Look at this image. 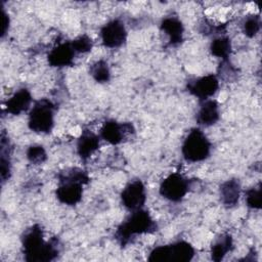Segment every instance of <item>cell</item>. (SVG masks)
Here are the masks:
<instances>
[{
  "label": "cell",
  "instance_id": "3",
  "mask_svg": "<svg viewBox=\"0 0 262 262\" xmlns=\"http://www.w3.org/2000/svg\"><path fill=\"white\" fill-rule=\"evenodd\" d=\"M157 230V224L145 210L132 211L131 215L123 221L115 232V237L122 247L130 243L135 235L151 233Z\"/></svg>",
  "mask_w": 262,
  "mask_h": 262
},
{
  "label": "cell",
  "instance_id": "16",
  "mask_svg": "<svg viewBox=\"0 0 262 262\" xmlns=\"http://www.w3.org/2000/svg\"><path fill=\"white\" fill-rule=\"evenodd\" d=\"M161 30L169 37V43L178 45L183 40L184 28L180 19L176 16H167L161 21Z\"/></svg>",
  "mask_w": 262,
  "mask_h": 262
},
{
  "label": "cell",
  "instance_id": "18",
  "mask_svg": "<svg viewBox=\"0 0 262 262\" xmlns=\"http://www.w3.org/2000/svg\"><path fill=\"white\" fill-rule=\"evenodd\" d=\"M233 243L230 234H221L211 248V258L212 260L218 262L221 261L224 256L232 250Z\"/></svg>",
  "mask_w": 262,
  "mask_h": 262
},
{
  "label": "cell",
  "instance_id": "11",
  "mask_svg": "<svg viewBox=\"0 0 262 262\" xmlns=\"http://www.w3.org/2000/svg\"><path fill=\"white\" fill-rule=\"evenodd\" d=\"M134 127L131 123H119L110 120L103 123L100 128V137L106 142L116 145L121 143L128 135L134 133Z\"/></svg>",
  "mask_w": 262,
  "mask_h": 262
},
{
  "label": "cell",
  "instance_id": "6",
  "mask_svg": "<svg viewBox=\"0 0 262 262\" xmlns=\"http://www.w3.org/2000/svg\"><path fill=\"white\" fill-rule=\"evenodd\" d=\"M194 256V249L192 246L184 241H179L173 244L160 246L155 248L148 256V261L165 262H188Z\"/></svg>",
  "mask_w": 262,
  "mask_h": 262
},
{
  "label": "cell",
  "instance_id": "12",
  "mask_svg": "<svg viewBox=\"0 0 262 262\" xmlns=\"http://www.w3.org/2000/svg\"><path fill=\"white\" fill-rule=\"evenodd\" d=\"M76 52L71 42L60 43L50 50L47 56L48 63L51 67L63 68L73 64Z\"/></svg>",
  "mask_w": 262,
  "mask_h": 262
},
{
  "label": "cell",
  "instance_id": "17",
  "mask_svg": "<svg viewBox=\"0 0 262 262\" xmlns=\"http://www.w3.org/2000/svg\"><path fill=\"white\" fill-rule=\"evenodd\" d=\"M220 198L223 205L233 207L237 204L241 195V184L237 179H230L223 182L220 186Z\"/></svg>",
  "mask_w": 262,
  "mask_h": 262
},
{
  "label": "cell",
  "instance_id": "20",
  "mask_svg": "<svg viewBox=\"0 0 262 262\" xmlns=\"http://www.w3.org/2000/svg\"><path fill=\"white\" fill-rule=\"evenodd\" d=\"M90 74L98 83H105L111 78V71L108 64L104 60H98L90 68Z\"/></svg>",
  "mask_w": 262,
  "mask_h": 262
},
{
  "label": "cell",
  "instance_id": "13",
  "mask_svg": "<svg viewBox=\"0 0 262 262\" xmlns=\"http://www.w3.org/2000/svg\"><path fill=\"white\" fill-rule=\"evenodd\" d=\"M220 118L219 105L214 99L201 100L195 120L199 125L209 127L214 125Z\"/></svg>",
  "mask_w": 262,
  "mask_h": 262
},
{
  "label": "cell",
  "instance_id": "2",
  "mask_svg": "<svg viewBox=\"0 0 262 262\" xmlns=\"http://www.w3.org/2000/svg\"><path fill=\"white\" fill-rule=\"evenodd\" d=\"M59 184L55 191L57 200L68 206L78 204L83 195V185L89 182L87 172L79 168H70L59 174Z\"/></svg>",
  "mask_w": 262,
  "mask_h": 262
},
{
  "label": "cell",
  "instance_id": "15",
  "mask_svg": "<svg viewBox=\"0 0 262 262\" xmlns=\"http://www.w3.org/2000/svg\"><path fill=\"white\" fill-rule=\"evenodd\" d=\"M32 102L31 92L27 88L17 90L5 103L6 112L11 115H19L27 111Z\"/></svg>",
  "mask_w": 262,
  "mask_h": 262
},
{
  "label": "cell",
  "instance_id": "21",
  "mask_svg": "<svg viewBox=\"0 0 262 262\" xmlns=\"http://www.w3.org/2000/svg\"><path fill=\"white\" fill-rule=\"evenodd\" d=\"M260 27H261V21H260V17L258 15H249L247 16L242 25V29L244 34L249 37V38H253L255 37L258 32L260 31Z\"/></svg>",
  "mask_w": 262,
  "mask_h": 262
},
{
  "label": "cell",
  "instance_id": "5",
  "mask_svg": "<svg viewBox=\"0 0 262 262\" xmlns=\"http://www.w3.org/2000/svg\"><path fill=\"white\" fill-rule=\"evenodd\" d=\"M211 151V142L205 133L199 129L193 128L185 137L181 152L185 161L190 163L201 162L206 160Z\"/></svg>",
  "mask_w": 262,
  "mask_h": 262
},
{
  "label": "cell",
  "instance_id": "8",
  "mask_svg": "<svg viewBox=\"0 0 262 262\" xmlns=\"http://www.w3.org/2000/svg\"><path fill=\"white\" fill-rule=\"evenodd\" d=\"M121 201L125 208L130 211L142 209L146 201L145 186L141 180H133L129 182L121 192Z\"/></svg>",
  "mask_w": 262,
  "mask_h": 262
},
{
  "label": "cell",
  "instance_id": "14",
  "mask_svg": "<svg viewBox=\"0 0 262 262\" xmlns=\"http://www.w3.org/2000/svg\"><path fill=\"white\" fill-rule=\"evenodd\" d=\"M99 147V136L90 130H83L77 141V152L82 160L90 158Z\"/></svg>",
  "mask_w": 262,
  "mask_h": 262
},
{
  "label": "cell",
  "instance_id": "9",
  "mask_svg": "<svg viewBox=\"0 0 262 262\" xmlns=\"http://www.w3.org/2000/svg\"><path fill=\"white\" fill-rule=\"evenodd\" d=\"M186 88L190 94L194 95L200 100H205L213 96L218 90L219 80L215 75L210 74L189 80L187 82Z\"/></svg>",
  "mask_w": 262,
  "mask_h": 262
},
{
  "label": "cell",
  "instance_id": "19",
  "mask_svg": "<svg viewBox=\"0 0 262 262\" xmlns=\"http://www.w3.org/2000/svg\"><path fill=\"white\" fill-rule=\"evenodd\" d=\"M210 51L214 56L224 59H228V56L231 51V42L230 39L226 36H220L215 38L210 44Z\"/></svg>",
  "mask_w": 262,
  "mask_h": 262
},
{
  "label": "cell",
  "instance_id": "24",
  "mask_svg": "<svg viewBox=\"0 0 262 262\" xmlns=\"http://www.w3.org/2000/svg\"><path fill=\"white\" fill-rule=\"evenodd\" d=\"M246 203L248 207L252 209L261 208V186L260 184L257 187H253L246 191Z\"/></svg>",
  "mask_w": 262,
  "mask_h": 262
},
{
  "label": "cell",
  "instance_id": "1",
  "mask_svg": "<svg viewBox=\"0 0 262 262\" xmlns=\"http://www.w3.org/2000/svg\"><path fill=\"white\" fill-rule=\"evenodd\" d=\"M57 241H44L43 230L39 224L28 228L21 236V246L25 259L28 262H49L58 255Z\"/></svg>",
  "mask_w": 262,
  "mask_h": 262
},
{
  "label": "cell",
  "instance_id": "7",
  "mask_svg": "<svg viewBox=\"0 0 262 262\" xmlns=\"http://www.w3.org/2000/svg\"><path fill=\"white\" fill-rule=\"evenodd\" d=\"M188 189V179L182 174L174 172L162 181L160 185V194L171 202H179L185 196Z\"/></svg>",
  "mask_w": 262,
  "mask_h": 262
},
{
  "label": "cell",
  "instance_id": "10",
  "mask_svg": "<svg viewBox=\"0 0 262 262\" xmlns=\"http://www.w3.org/2000/svg\"><path fill=\"white\" fill-rule=\"evenodd\" d=\"M100 37L105 47L119 48L126 42L127 31L121 20L113 19L101 28Z\"/></svg>",
  "mask_w": 262,
  "mask_h": 262
},
{
  "label": "cell",
  "instance_id": "23",
  "mask_svg": "<svg viewBox=\"0 0 262 262\" xmlns=\"http://www.w3.org/2000/svg\"><path fill=\"white\" fill-rule=\"evenodd\" d=\"M71 43H72V46L76 53L77 52L78 53H87L91 50L92 45H93L91 38L88 37L87 35L79 36L78 38L73 40Z\"/></svg>",
  "mask_w": 262,
  "mask_h": 262
},
{
  "label": "cell",
  "instance_id": "22",
  "mask_svg": "<svg viewBox=\"0 0 262 262\" xmlns=\"http://www.w3.org/2000/svg\"><path fill=\"white\" fill-rule=\"evenodd\" d=\"M28 160L34 165H40L47 159L46 151L42 145H31L27 150Z\"/></svg>",
  "mask_w": 262,
  "mask_h": 262
},
{
  "label": "cell",
  "instance_id": "4",
  "mask_svg": "<svg viewBox=\"0 0 262 262\" xmlns=\"http://www.w3.org/2000/svg\"><path fill=\"white\" fill-rule=\"evenodd\" d=\"M54 104L47 98L37 100L29 113L28 126L36 132L47 134L54 126Z\"/></svg>",
  "mask_w": 262,
  "mask_h": 262
},
{
  "label": "cell",
  "instance_id": "26",
  "mask_svg": "<svg viewBox=\"0 0 262 262\" xmlns=\"http://www.w3.org/2000/svg\"><path fill=\"white\" fill-rule=\"evenodd\" d=\"M8 28H9V17H8L7 13L5 12V10L2 9V31H1L2 37L6 34Z\"/></svg>",
  "mask_w": 262,
  "mask_h": 262
},
{
  "label": "cell",
  "instance_id": "25",
  "mask_svg": "<svg viewBox=\"0 0 262 262\" xmlns=\"http://www.w3.org/2000/svg\"><path fill=\"white\" fill-rule=\"evenodd\" d=\"M219 75L223 80L232 81L236 77V70L232 67V64L228 61V59H224L222 63H220Z\"/></svg>",
  "mask_w": 262,
  "mask_h": 262
}]
</instances>
